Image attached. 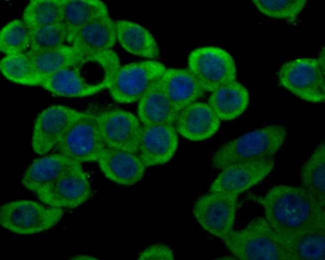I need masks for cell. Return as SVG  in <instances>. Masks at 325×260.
Wrapping results in <instances>:
<instances>
[{
	"mask_svg": "<svg viewBox=\"0 0 325 260\" xmlns=\"http://www.w3.org/2000/svg\"><path fill=\"white\" fill-rule=\"evenodd\" d=\"M77 64L46 77L40 86L55 95L72 98L88 97L107 88V82L97 84L88 82L82 76Z\"/></svg>",
	"mask_w": 325,
	"mask_h": 260,
	"instance_id": "d6986e66",
	"label": "cell"
},
{
	"mask_svg": "<svg viewBox=\"0 0 325 260\" xmlns=\"http://www.w3.org/2000/svg\"><path fill=\"white\" fill-rule=\"evenodd\" d=\"M220 120L208 104L194 102L180 111L174 124L178 134L192 141H201L218 130Z\"/></svg>",
	"mask_w": 325,
	"mask_h": 260,
	"instance_id": "2e32d148",
	"label": "cell"
},
{
	"mask_svg": "<svg viewBox=\"0 0 325 260\" xmlns=\"http://www.w3.org/2000/svg\"><path fill=\"white\" fill-rule=\"evenodd\" d=\"M274 164V157L232 164L221 169L211 184L209 192L238 196L262 181L271 172Z\"/></svg>",
	"mask_w": 325,
	"mask_h": 260,
	"instance_id": "7c38bea8",
	"label": "cell"
},
{
	"mask_svg": "<svg viewBox=\"0 0 325 260\" xmlns=\"http://www.w3.org/2000/svg\"><path fill=\"white\" fill-rule=\"evenodd\" d=\"M30 45L28 50L40 52L49 50L67 42L68 37L66 26L64 21L40 27L28 29Z\"/></svg>",
	"mask_w": 325,
	"mask_h": 260,
	"instance_id": "4dcf8cb0",
	"label": "cell"
},
{
	"mask_svg": "<svg viewBox=\"0 0 325 260\" xmlns=\"http://www.w3.org/2000/svg\"><path fill=\"white\" fill-rule=\"evenodd\" d=\"M81 163L60 153L35 160L24 172L22 184L27 190L36 193Z\"/></svg>",
	"mask_w": 325,
	"mask_h": 260,
	"instance_id": "ac0fdd59",
	"label": "cell"
},
{
	"mask_svg": "<svg viewBox=\"0 0 325 260\" xmlns=\"http://www.w3.org/2000/svg\"><path fill=\"white\" fill-rule=\"evenodd\" d=\"M247 197L263 207L265 219L281 237L325 224V210L302 187L279 185L263 196Z\"/></svg>",
	"mask_w": 325,
	"mask_h": 260,
	"instance_id": "6da1fadb",
	"label": "cell"
},
{
	"mask_svg": "<svg viewBox=\"0 0 325 260\" xmlns=\"http://www.w3.org/2000/svg\"><path fill=\"white\" fill-rule=\"evenodd\" d=\"M138 118L143 126L174 125L179 112L164 92L159 80L139 101Z\"/></svg>",
	"mask_w": 325,
	"mask_h": 260,
	"instance_id": "44dd1931",
	"label": "cell"
},
{
	"mask_svg": "<svg viewBox=\"0 0 325 260\" xmlns=\"http://www.w3.org/2000/svg\"><path fill=\"white\" fill-rule=\"evenodd\" d=\"M237 198L230 194L209 192L197 199L193 215L204 230L222 241L233 230Z\"/></svg>",
	"mask_w": 325,
	"mask_h": 260,
	"instance_id": "9c48e42d",
	"label": "cell"
},
{
	"mask_svg": "<svg viewBox=\"0 0 325 260\" xmlns=\"http://www.w3.org/2000/svg\"><path fill=\"white\" fill-rule=\"evenodd\" d=\"M301 187L325 210V144L321 142L302 166Z\"/></svg>",
	"mask_w": 325,
	"mask_h": 260,
	"instance_id": "4316f807",
	"label": "cell"
},
{
	"mask_svg": "<svg viewBox=\"0 0 325 260\" xmlns=\"http://www.w3.org/2000/svg\"><path fill=\"white\" fill-rule=\"evenodd\" d=\"M252 2L261 12L268 17L291 19L295 18L303 10L307 0H253Z\"/></svg>",
	"mask_w": 325,
	"mask_h": 260,
	"instance_id": "1f68e13d",
	"label": "cell"
},
{
	"mask_svg": "<svg viewBox=\"0 0 325 260\" xmlns=\"http://www.w3.org/2000/svg\"><path fill=\"white\" fill-rule=\"evenodd\" d=\"M26 54L32 61L42 81L61 69L76 65L86 57L72 45L65 44L43 51L28 50Z\"/></svg>",
	"mask_w": 325,
	"mask_h": 260,
	"instance_id": "484cf974",
	"label": "cell"
},
{
	"mask_svg": "<svg viewBox=\"0 0 325 260\" xmlns=\"http://www.w3.org/2000/svg\"><path fill=\"white\" fill-rule=\"evenodd\" d=\"M105 147L96 112L89 111L71 125L55 148L58 152L81 163L97 161Z\"/></svg>",
	"mask_w": 325,
	"mask_h": 260,
	"instance_id": "ba28073f",
	"label": "cell"
},
{
	"mask_svg": "<svg viewBox=\"0 0 325 260\" xmlns=\"http://www.w3.org/2000/svg\"><path fill=\"white\" fill-rule=\"evenodd\" d=\"M174 259L171 249L163 244H155L148 247L140 254L138 257L140 260Z\"/></svg>",
	"mask_w": 325,
	"mask_h": 260,
	"instance_id": "d6a6232c",
	"label": "cell"
},
{
	"mask_svg": "<svg viewBox=\"0 0 325 260\" xmlns=\"http://www.w3.org/2000/svg\"><path fill=\"white\" fill-rule=\"evenodd\" d=\"M97 162L108 179L126 186L140 181L146 169L137 154L106 146L100 153Z\"/></svg>",
	"mask_w": 325,
	"mask_h": 260,
	"instance_id": "9a60e30c",
	"label": "cell"
},
{
	"mask_svg": "<svg viewBox=\"0 0 325 260\" xmlns=\"http://www.w3.org/2000/svg\"><path fill=\"white\" fill-rule=\"evenodd\" d=\"M117 41L115 21L106 14L81 28L75 34L71 45L87 57L112 49Z\"/></svg>",
	"mask_w": 325,
	"mask_h": 260,
	"instance_id": "e0dca14e",
	"label": "cell"
},
{
	"mask_svg": "<svg viewBox=\"0 0 325 260\" xmlns=\"http://www.w3.org/2000/svg\"><path fill=\"white\" fill-rule=\"evenodd\" d=\"M166 69L162 63L153 60L121 66L108 74L107 89L116 102L135 103L160 79Z\"/></svg>",
	"mask_w": 325,
	"mask_h": 260,
	"instance_id": "277c9868",
	"label": "cell"
},
{
	"mask_svg": "<svg viewBox=\"0 0 325 260\" xmlns=\"http://www.w3.org/2000/svg\"><path fill=\"white\" fill-rule=\"evenodd\" d=\"M280 83L297 97L318 103L325 99V69L318 58H299L283 64L278 72Z\"/></svg>",
	"mask_w": 325,
	"mask_h": 260,
	"instance_id": "8992f818",
	"label": "cell"
},
{
	"mask_svg": "<svg viewBox=\"0 0 325 260\" xmlns=\"http://www.w3.org/2000/svg\"><path fill=\"white\" fill-rule=\"evenodd\" d=\"M30 45L29 29L22 20L13 19L1 28L0 51L5 55L25 53Z\"/></svg>",
	"mask_w": 325,
	"mask_h": 260,
	"instance_id": "f546056e",
	"label": "cell"
},
{
	"mask_svg": "<svg viewBox=\"0 0 325 260\" xmlns=\"http://www.w3.org/2000/svg\"><path fill=\"white\" fill-rule=\"evenodd\" d=\"M249 102L247 89L234 81L212 92L208 105L220 120L228 121L240 116L246 110Z\"/></svg>",
	"mask_w": 325,
	"mask_h": 260,
	"instance_id": "603a6c76",
	"label": "cell"
},
{
	"mask_svg": "<svg viewBox=\"0 0 325 260\" xmlns=\"http://www.w3.org/2000/svg\"><path fill=\"white\" fill-rule=\"evenodd\" d=\"M63 209L29 200L12 201L0 208V224L18 234L30 235L55 226L64 215Z\"/></svg>",
	"mask_w": 325,
	"mask_h": 260,
	"instance_id": "5b68a950",
	"label": "cell"
},
{
	"mask_svg": "<svg viewBox=\"0 0 325 260\" xmlns=\"http://www.w3.org/2000/svg\"><path fill=\"white\" fill-rule=\"evenodd\" d=\"M1 74L14 83L27 86H40L42 79L32 61L25 53L7 55L0 62Z\"/></svg>",
	"mask_w": 325,
	"mask_h": 260,
	"instance_id": "f1b7e54d",
	"label": "cell"
},
{
	"mask_svg": "<svg viewBox=\"0 0 325 260\" xmlns=\"http://www.w3.org/2000/svg\"><path fill=\"white\" fill-rule=\"evenodd\" d=\"M43 204L59 208H74L91 196V188L81 164L44 186L36 193Z\"/></svg>",
	"mask_w": 325,
	"mask_h": 260,
	"instance_id": "4fadbf2b",
	"label": "cell"
},
{
	"mask_svg": "<svg viewBox=\"0 0 325 260\" xmlns=\"http://www.w3.org/2000/svg\"><path fill=\"white\" fill-rule=\"evenodd\" d=\"M295 260L325 259V224L281 237Z\"/></svg>",
	"mask_w": 325,
	"mask_h": 260,
	"instance_id": "cb8c5ba5",
	"label": "cell"
},
{
	"mask_svg": "<svg viewBox=\"0 0 325 260\" xmlns=\"http://www.w3.org/2000/svg\"><path fill=\"white\" fill-rule=\"evenodd\" d=\"M178 144L174 125H142L137 155L146 167L169 161Z\"/></svg>",
	"mask_w": 325,
	"mask_h": 260,
	"instance_id": "5bb4252c",
	"label": "cell"
},
{
	"mask_svg": "<svg viewBox=\"0 0 325 260\" xmlns=\"http://www.w3.org/2000/svg\"><path fill=\"white\" fill-rule=\"evenodd\" d=\"M84 112L62 105H54L43 110L36 118L31 144L38 155L48 153L62 137L71 125Z\"/></svg>",
	"mask_w": 325,
	"mask_h": 260,
	"instance_id": "8fae6325",
	"label": "cell"
},
{
	"mask_svg": "<svg viewBox=\"0 0 325 260\" xmlns=\"http://www.w3.org/2000/svg\"><path fill=\"white\" fill-rule=\"evenodd\" d=\"M71 260H99L94 257L85 255H78L73 257Z\"/></svg>",
	"mask_w": 325,
	"mask_h": 260,
	"instance_id": "836d02e7",
	"label": "cell"
},
{
	"mask_svg": "<svg viewBox=\"0 0 325 260\" xmlns=\"http://www.w3.org/2000/svg\"><path fill=\"white\" fill-rule=\"evenodd\" d=\"M318 59L319 61V63L321 66L323 68H325V47H324L323 48V50H322L320 55L319 57L318 58Z\"/></svg>",
	"mask_w": 325,
	"mask_h": 260,
	"instance_id": "e575fe53",
	"label": "cell"
},
{
	"mask_svg": "<svg viewBox=\"0 0 325 260\" xmlns=\"http://www.w3.org/2000/svg\"><path fill=\"white\" fill-rule=\"evenodd\" d=\"M233 256L241 260H295L280 236L265 218L252 220L223 240Z\"/></svg>",
	"mask_w": 325,
	"mask_h": 260,
	"instance_id": "7a4b0ae2",
	"label": "cell"
},
{
	"mask_svg": "<svg viewBox=\"0 0 325 260\" xmlns=\"http://www.w3.org/2000/svg\"><path fill=\"white\" fill-rule=\"evenodd\" d=\"M96 117L106 147L138 153L142 128L138 117L119 109L96 112Z\"/></svg>",
	"mask_w": 325,
	"mask_h": 260,
	"instance_id": "30bf717a",
	"label": "cell"
},
{
	"mask_svg": "<svg viewBox=\"0 0 325 260\" xmlns=\"http://www.w3.org/2000/svg\"><path fill=\"white\" fill-rule=\"evenodd\" d=\"M117 41L129 53L149 59L159 57V45L152 33L144 26L131 21H115Z\"/></svg>",
	"mask_w": 325,
	"mask_h": 260,
	"instance_id": "7402d4cb",
	"label": "cell"
},
{
	"mask_svg": "<svg viewBox=\"0 0 325 260\" xmlns=\"http://www.w3.org/2000/svg\"><path fill=\"white\" fill-rule=\"evenodd\" d=\"M64 0H31L25 6L22 20L28 29L64 21Z\"/></svg>",
	"mask_w": 325,
	"mask_h": 260,
	"instance_id": "83f0119b",
	"label": "cell"
},
{
	"mask_svg": "<svg viewBox=\"0 0 325 260\" xmlns=\"http://www.w3.org/2000/svg\"><path fill=\"white\" fill-rule=\"evenodd\" d=\"M188 65L205 92L212 93L236 79L233 57L220 47L206 46L194 49L188 56Z\"/></svg>",
	"mask_w": 325,
	"mask_h": 260,
	"instance_id": "52a82bcc",
	"label": "cell"
},
{
	"mask_svg": "<svg viewBox=\"0 0 325 260\" xmlns=\"http://www.w3.org/2000/svg\"><path fill=\"white\" fill-rule=\"evenodd\" d=\"M109 14L107 6L100 0H64V22L67 42L71 45L76 33L90 22Z\"/></svg>",
	"mask_w": 325,
	"mask_h": 260,
	"instance_id": "d4e9b609",
	"label": "cell"
},
{
	"mask_svg": "<svg viewBox=\"0 0 325 260\" xmlns=\"http://www.w3.org/2000/svg\"><path fill=\"white\" fill-rule=\"evenodd\" d=\"M159 81L178 112L196 102L205 93L188 69L166 68Z\"/></svg>",
	"mask_w": 325,
	"mask_h": 260,
	"instance_id": "ffe728a7",
	"label": "cell"
},
{
	"mask_svg": "<svg viewBox=\"0 0 325 260\" xmlns=\"http://www.w3.org/2000/svg\"><path fill=\"white\" fill-rule=\"evenodd\" d=\"M287 129L272 125L250 131L220 146L211 158V165L222 169L232 164L274 157L285 142Z\"/></svg>",
	"mask_w": 325,
	"mask_h": 260,
	"instance_id": "3957f363",
	"label": "cell"
},
{
	"mask_svg": "<svg viewBox=\"0 0 325 260\" xmlns=\"http://www.w3.org/2000/svg\"><path fill=\"white\" fill-rule=\"evenodd\" d=\"M218 259L219 260H237V258L236 257H235L234 256H224V257H221V258H219Z\"/></svg>",
	"mask_w": 325,
	"mask_h": 260,
	"instance_id": "d590c367",
	"label": "cell"
}]
</instances>
